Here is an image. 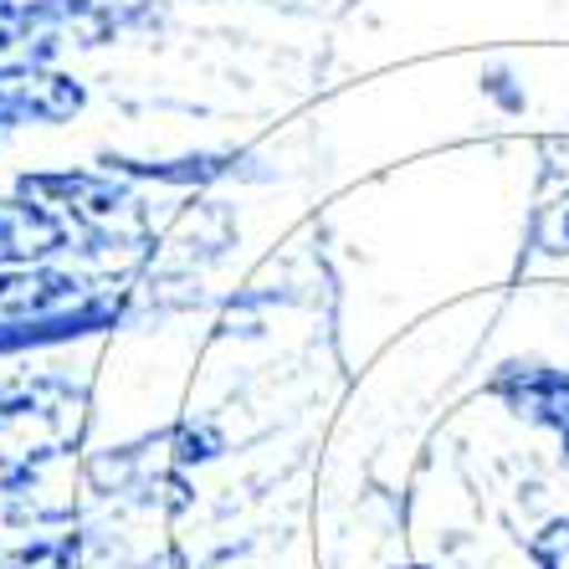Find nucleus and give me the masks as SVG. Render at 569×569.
I'll list each match as a JSON object with an SVG mask.
<instances>
[{
	"mask_svg": "<svg viewBox=\"0 0 569 569\" xmlns=\"http://www.w3.org/2000/svg\"><path fill=\"white\" fill-rule=\"evenodd\" d=\"M16 190L41 206H52L78 241H88V252H113V247H133L144 241V200L133 190V180L113 170H31L16 180Z\"/></svg>",
	"mask_w": 569,
	"mask_h": 569,
	"instance_id": "nucleus-1",
	"label": "nucleus"
},
{
	"mask_svg": "<svg viewBox=\"0 0 569 569\" xmlns=\"http://www.w3.org/2000/svg\"><path fill=\"white\" fill-rule=\"evenodd\" d=\"M82 426V390L72 380H16L0 390V472L72 457Z\"/></svg>",
	"mask_w": 569,
	"mask_h": 569,
	"instance_id": "nucleus-2",
	"label": "nucleus"
},
{
	"mask_svg": "<svg viewBox=\"0 0 569 569\" xmlns=\"http://www.w3.org/2000/svg\"><path fill=\"white\" fill-rule=\"evenodd\" d=\"M88 113L82 78L47 62H0V129H57Z\"/></svg>",
	"mask_w": 569,
	"mask_h": 569,
	"instance_id": "nucleus-3",
	"label": "nucleus"
},
{
	"mask_svg": "<svg viewBox=\"0 0 569 569\" xmlns=\"http://www.w3.org/2000/svg\"><path fill=\"white\" fill-rule=\"evenodd\" d=\"M129 313V292L123 288H98L88 298L67 308H52V313H27V318H0V359L11 355H37V349H62L78 345V339H93V333H108L119 318Z\"/></svg>",
	"mask_w": 569,
	"mask_h": 569,
	"instance_id": "nucleus-4",
	"label": "nucleus"
},
{
	"mask_svg": "<svg viewBox=\"0 0 569 569\" xmlns=\"http://www.w3.org/2000/svg\"><path fill=\"white\" fill-rule=\"evenodd\" d=\"M78 231L31 196H0V267H37L72 252Z\"/></svg>",
	"mask_w": 569,
	"mask_h": 569,
	"instance_id": "nucleus-5",
	"label": "nucleus"
},
{
	"mask_svg": "<svg viewBox=\"0 0 569 569\" xmlns=\"http://www.w3.org/2000/svg\"><path fill=\"white\" fill-rule=\"evenodd\" d=\"M488 390L503 400L518 421L543 426V431H565L569 421V370L555 365H533V359H508L488 380Z\"/></svg>",
	"mask_w": 569,
	"mask_h": 569,
	"instance_id": "nucleus-6",
	"label": "nucleus"
},
{
	"mask_svg": "<svg viewBox=\"0 0 569 569\" xmlns=\"http://www.w3.org/2000/svg\"><path fill=\"white\" fill-rule=\"evenodd\" d=\"M108 288V282L72 272L57 262H37V267H0V318H27V313H52L88 298V292Z\"/></svg>",
	"mask_w": 569,
	"mask_h": 569,
	"instance_id": "nucleus-7",
	"label": "nucleus"
},
{
	"mask_svg": "<svg viewBox=\"0 0 569 569\" xmlns=\"http://www.w3.org/2000/svg\"><path fill=\"white\" fill-rule=\"evenodd\" d=\"M103 170L123 174V180H154V186L174 190H206L216 180L241 174L237 149H200V154H174V159H133V154H103Z\"/></svg>",
	"mask_w": 569,
	"mask_h": 569,
	"instance_id": "nucleus-8",
	"label": "nucleus"
},
{
	"mask_svg": "<svg viewBox=\"0 0 569 569\" xmlns=\"http://www.w3.org/2000/svg\"><path fill=\"white\" fill-rule=\"evenodd\" d=\"M82 539L78 533H41L0 549V569H78Z\"/></svg>",
	"mask_w": 569,
	"mask_h": 569,
	"instance_id": "nucleus-9",
	"label": "nucleus"
},
{
	"mask_svg": "<svg viewBox=\"0 0 569 569\" xmlns=\"http://www.w3.org/2000/svg\"><path fill=\"white\" fill-rule=\"evenodd\" d=\"M98 0H0V21H27V27H62L72 37L82 16L93 11Z\"/></svg>",
	"mask_w": 569,
	"mask_h": 569,
	"instance_id": "nucleus-10",
	"label": "nucleus"
},
{
	"mask_svg": "<svg viewBox=\"0 0 569 569\" xmlns=\"http://www.w3.org/2000/svg\"><path fill=\"white\" fill-rule=\"evenodd\" d=\"M226 451L221 431L211 421H180L170 426V462L174 467H200V462H216Z\"/></svg>",
	"mask_w": 569,
	"mask_h": 569,
	"instance_id": "nucleus-11",
	"label": "nucleus"
},
{
	"mask_svg": "<svg viewBox=\"0 0 569 569\" xmlns=\"http://www.w3.org/2000/svg\"><path fill=\"white\" fill-rule=\"evenodd\" d=\"M533 247L549 257H569V190L539 211V221H533Z\"/></svg>",
	"mask_w": 569,
	"mask_h": 569,
	"instance_id": "nucleus-12",
	"label": "nucleus"
},
{
	"mask_svg": "<svg viewBox=\"0 0 569 569\" xmlns=\"http://www.w3.org/2000/svg\"><path fill=\"white\" fill-rule=\"evenodd\" d=\"M529 565L533 569H569V518H549L529 539Z\"/></svg>",
	"mask_w": 569,
	"mask_h": 569,
	"instance_id": "nucleus-13",
	"label": "nucleus"
},
{
	"mask_svg": "<svg viewBox=\"0 0 569 569\" xmlns=\"http://www.w3.org/2000/svg\"><path fill=\"white\" fill-rule=\"evenodd\" d=\"M559 441H565V457H569V421H565V431H559Z\"/></svg>",
	"mask_w": 569,
	"mask_h": 569,
	"instance_id": "nucleus-14",
	"label": "nucleus"
},
{
	"mask_svg": "<svg viewBox=\"0 0 569 569\" xmlns=\"http://www.w3.org/2000/svg\"><path fill=\"white\" fill-rule=\"evenodd\" d=\"M390 569H431V565H390Z\"/></svg>",
	"mask_w": 569,
	"mask_h": 569,
	"instance_id": "nucleus-15",
	"label": "nucleus"
}]
</instances>
